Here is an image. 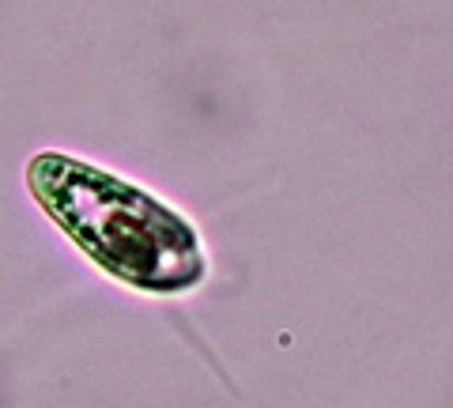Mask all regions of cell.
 <instances>
[{"mask_svg":"<svg viewBox=\"0 0 453 408\" xmlns=\"http://www.w3.org/2000/svg\"><path fill=\"white\" fill-rule=\"evenodd\" d=\"M27 186L57 227L125 288L181 295L208 276L193 223L103 166L42 151L27 166Z\"/></svg>","mask_w":453,"mask_h":408,"instance_id":"cell-1","label":"cell"}]
</instances>
